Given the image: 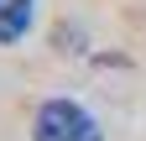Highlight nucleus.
I'll return each instance as SVG.
<instances>
[{"mask_svg": "<svg viewBox=\"0 0 146 141\" xmlns=\"http://www.w3.org/2000/svg\"><path fill=\"white\" fill-rule=\"evenodd\" d=\"M31 141H99V120L78 99H47L31 120Z\"/></svg>", "mask_w": 146, "mask_h": 141, "instance_id": "f257e3e1", "label": "nucleus"}, {"mask_svg": "<svg viewBox=\"0 0 146 141\" xmlns=\"http://www.w3.org/2000/svg\"><path fill=\"white\" fill-rule=\"evenodd\" d=\"M31 26V0H0V42H21Z\"/></svg>", "mask_w": 146, "mask_h": 141, "instance_id": "f03ea898", "label": "nucleus"}]
</instances>
